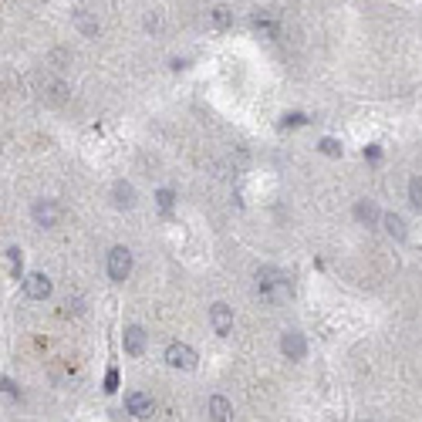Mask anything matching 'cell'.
<instances>
[{
	"mask_svg": "<svg viewBox=\"0 0 422 422\" xmlns=\"http://www.w3.org/2000/svg\"><path fill=\"white\" fill-rule=\"evenodd\" d=\"M301 122H304V115H287L284 118V125H301Z\"/></svg>",
	"mask_w": 422,
	"mask_h": 422,
	"instance_id": "obj_20",
	"label": "cell"
},
{
	"mask_svg": "<svg viewBox=\"0 0 422 422\" xmlns=\"http://www.w3.org/2000/svg\"><path fill=\"white\" fill-rule=\"evenodd\" d=\"M321 153L324 155H342V146H338L335 139H324V142H321Z\"/></svg>",
	"mask_w": 422,
	"mask_h": 422,
	"instance_id": "obj_17",
	"label": "cell"
},
{
	"mask_svg": "<svg viewBox=\"0 0 422 422\" xmlns=\"http://www.w3.org/2000/svg\"><path fill=\"white\" fill-rule=\"evenodd\" d=\"M132 203H135V190H132L129 183H115V206L129 210Z\"/></svg>",
	"mask_w": 422,
	"mask_h": 422,
	"instance_id": "obj_12",
	"label": "cell"
},
{
	"mask_svg": "<svg viewBox=\"0 0 422 422\" xmlns=\"http://www.w3.org/2000/svg\"><path fill=\"white\" fill-rule=\"evenodd\" d=\"M213 24H216V27H230V10H227V7H216V10H213Z\"/></svg>",
	"mask_w": 422,
	"mask_h": 422,
	"instance_id": "obj_15",
	"label": "cell"
},
{
	"mask_svg": "<svg viewBox=\"0 0 422 422\" xmlns=\"http://www.w3.org/2000/svg\"><path fill=\"white\" fill-rule=\"evenodd\" d=\"M129 270H132V254H129L125 247H115V250L109 254V277H112V280H125Z\"/></svg>",
	"mask_w": 422,
	"mask_h": 422,
	"instance_id": "obj_2",
	"label": "cell"
},
{
	"mask_svg": "<svg viewBox=\"0 0 422 422\" xmlns=\"http://www.w3.org/2000/svg\"><path fill=\"white\" fill-rule=\"evenodd\" d=\"M125 409H129V416H135V419H149V416H153V395L132 392V395L125 399Z\"/></svg>",
	"mask_w": 422,
	"mask_h": 422,
	"instance_id": "obj_4",
	"label": "cell"
},
{
	"mask_svg": "<svg viewBox=\"0 0 422 422\" xmlns=\"http://www.w3.org/2000/svg\"><path fill=\"white\" fill-rule=\"evenodd\" d=\"M382 220H385V230H388L392 240H406V220L399 213H385Z\"/></svg>",
	"mask_w": 422,
	"mask_h": 422,
	"instance_id": "obj_11",
	"label": "cell"
},
{
	"mask_svg": "<svg viewBox=\"0 0 422 422\" xmlns=\"http://www.w3.org/2000/svg\"><path fill=\"white\" fill-rule=\"evenodd\" d=\"M257 287H260V298L264 301H274L277 298V287H284V277L277 270L264 267V270H257Z\"/></svg>",
	"mask_w": 422,
	"mask_h": 422,
	"instance_id": "obj_3",
	"label": "cell"
},
{
	"mask_svg": "<svg viewBox=\"0 0 422 422\" xmlns=\"http://www.w3.org/2000/svg\"><path fill=\"white\" fill-rule=\"evenodd\" d=\"M280 351L291 358V362H301L307 351V342L304 335H298V331H284V338H280Z\"/></svg>",
	"mask_w": 422,
	"mask_h": 422,
	"instance_id": "obj_5",
	"label": "cell"
},
{
	"mask_svg": "<svg viewBox=\"0 0 422 422\" xmlns=\"http://www.w3.org/2000/svg\"><path fill=\"white\" fill-rule=\"evenodd\" d=\"M24 294H27L31 301H44V298L51 294V280H47L44 274H31V277H24Z\"/></svg>",
	"mask_w": 422,
	"mask_h": 422,
	"instance_id": "obj_8",
	"label": "cell"
},
{
	"mask_svg": "<svg viewBox=\"0 0 422 422\" xmlns=\"http://www.w3.org/2000/svg\"><path fill=\"white\" fill-rule=\"evenodd\" d=\"M409 203H412L416 210H422V179H419V176L409 183Z\"/></svg>",
	"mask_w": 422,
	"mask_h": 422,
	"instance_id": "obj_14",
	"label": "cell"
},
{
	"mask_svg": "<svg viewBox=\"0 0 422 422\" xmlns=\"http://www.w3.org/2000/svg\"><path fill=\"white\" fill-rule=\"evenodd\" d=\"M355 216H358L362 223H372V220L379 216V210H375V203H372V199H358V206H355Z\"/></svg>",
	"mask_w": 422,
	"mask_h": 422,
	"instance_id": "obj_13",
	"label": "cell"
},
{
	"mask_svg": "<svg viewBox=\"0 0 422 422\" xmlns=\"http://www.w3.org/2000/svg\"><path fill=\"white\" fill-rule=\"evenodd\" d=\"M155 199H159V206H162L166 213L173 210V192H169V190H159V196H155Z\"/></svg>",
	"mask_w": 422,
	"mask_h": 422,
	"instance_id": "obj_18",
	"label": "cell"
},
{
	"mask_svg": "<svg viewBox=\"0 0 422 422\" xmlns=\"http://www.w3.org/2000/svg\"><path fill=\"white\" fill-rule=\"evenodd\" d=\"M31 213H34V223H38V227H54L58 216H61V210H58L51 199H38Z\"/></svg>",
	"mask_w": 422,
	"mask_h": 422,
	"instance_id": "obj_7",
	"label": "cell"
},
{
	"mask_svg": "<svg viewBox=\"0 0 422 422\" xmlns=\"http://www.w3.org/2000/svg\"><path fill=\"white\" fill-rule=\"evenodd\" d=\"M233 416V406L223 399V395H213L210 399V419H216V422H227Z\"/></svg>",
	"mask_w": 422,
	"mask_h": 422,
	"instance_id": "obj_10",
	"label": "cell"
},
{
	"mask_svg": "<svg viewBox=\"0 0 422 422\" xmlns=\"http://www.w3.org/2000/svg\"><path fill=\"white\" fill-rule=\"evenodd\" d=\"M166 362H169L173 368L192 372V368H196V351H192L190 345H179V342H173V345L166 348Z\"/></svg>",
	"mask_w": 422,
	"mask_h": 422,
	"instance_id": "obj_1",
	"label": "cell"
},
{
	"mask_svg": "<svg viewBox=\"0 0 422 422\" xmlns=\"http://www.w3.org/2000/svg\"><path fill=\"white\" fill-rule=\"evenodd\" d=\"M210 324L216 335H230L233 331V311L227 304H213L210 307Z\"/></svg>",
	"mask_w": 422,
	"mask_h": 422,
	"instance_id": "obj_6",
	"label": "cell"
},
{
	"mask_svg": "<svg viewBox=\"0 0 422 422\" xmlns=\"http://www.w3.org/2000/svg\"><path fill=\"white\" fill-rule=\"evenodd\" d=\"M105 385H109V392H115V385H118V372H109V379H105Z\"/></svg>",
	"mask_w": 422,
	"mask_h": 422,
	"instance_id": "obj_19",
	"label": "cell"
},
{
	"mask_svg": "<svg viewBox=\"0 0 422 422\" xmlns=\"http://www.w3.org/2000/svg\"><path fill=\"white\" fill-rule=\"evenodd\" d=\"M7 264H10L14 277H21V250H7Z\"/></svg>",
	"mask_w": 422,
	"mask_h": 422,
	"instance_id": "obj_16",
	"label": "cell"
},
{
	"mask_svg": "<svg viewBox=\"0 0 422 422\" xmlns=\"http://www.w3.org/2000/svg\"><path fill=\"white\" fill-rule=\"evenodd\" d=\"M125 351H129V355H142V351H146V331H142L139 324L125 328Z\"/></svg>",
	"mask_w": 422,
	"mask_h": 422,
	"instance_id": "obj_9",
	"label": "cell"
}]
</instances>
